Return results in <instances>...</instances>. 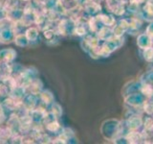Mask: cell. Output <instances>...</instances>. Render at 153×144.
Listing matches in <instances>:
<instances>
[{
	"mask_svg": "<svg viewBox=\"0 0 153 144\" xmlns=\"http://www.w3.org/2000/svg\"><path fill=\"white\" fill-rule=\"evenodd\" d=\"M37 101H39V99H38V95L33 94V93H27L25 96H24V98L22 99L21 104L27 110H32L37 107Z\"/></svg>",
	"mask_w": 153,
	"mask_h": 144,
	"instance_id": "1",
	"label": "cell"
},
{
	"mask_svg": "<svg viewBox=\"0 0 153 144\" xmlns=\"http://www.w3.org/2000/svg\"><path fill=\"white\" fill-rule=\"evenodd\" d=\"M16 37V33L13 31V26L5 27L0 30V42L1 43H9L13 40Z\"/></svg>",
	"mask_w": 153,
	"mask_h": 144,
	"instance_id": "2",
	"label": "cell"
},
{
	"mask_svg": "<svg viewBox=\"0 0 153 144\" xmlns=\"http://www.w3.org/2000/svg\"><path fill=\"white\" fill-rule=\"evenodd\" d=\"M16 57V52L13 49H4L0 51V62L1 64H10Z\"/></svg>",
	"mask_w": 153,
	"mask_h": 144,
	"instance_id": "3",
	"label": "cell"
},
{
	"mask_svg": "<svg viewBox=\"0 0 153 144\" xmlns=\"http://www.w3.org/2000/svg\"><path fill=\"white\" fill-rule=\"evenodd\" d=\"M42 86H43L42 82L36 78L33 81H32L31 83L26 86V90H29V93H33V94L38 95L41 92Z\"/></svg>",
	"mask_w": 153,
	"mask_h": 144,
	"instance_id": "4",
	"label": "cell"
},
{
	"mask_svg": "<svg viewBox=\"0 0 153 144\" xmlns=\"http://www.w3.org/2000/svg\"><path fill=\"white\" fill-rule=\"evenodd\" d=\"M38 99H39V101H41V102L46 106L54 103L53 102V101H54V96H53V94L50 92L49 90L41 91V92L38 94Z\"/></svg>",
	"mask_w": 153,
	"mask_h": 144,
	"instance_id": "5",
	"label": "cell"
},
{
	"mask_svg": "<svg viewBox=\"0 0 153 144\" xmlns=\"http://www.w3.org/2000/svg\"><path fill=\"white\" fill-rule=\"evenodd\" d=\"M13 41L19 47H25L29 44V40L27 37L25 36V34H21V33L16 34L13 38Z\"/></svg>",
	"mask_w": 153,
	"mask_h": 144,
	"instance_id": "6",
	"label": "cell"
},
{
	"mask_svg": "<svg viewBox=\"0 0 153 144\" xmlns=\"http://www.w3.org/2000/svg\"><path fill=\"white\" fill-rule=\"evenodd\" d=\"M25 36L27 37L29 42L37 40V38H38V30H37V28H36V27L28 28L27 30H26V32H25Z\"/></svg>",
	"mask_w": 153,
	"mask_h": 144,
	"instance_id": "7",
	"label": "cell"
},
{
	"mask_svg": "<svg viewBox=\"0 0 153 144\" xmlns=\"http://www.w3.org/2000/svg\"><path fill=\"white\" fill-rule=\"evenodd\" d=\"M51 113L54 115L55 117L59 116V115L61 113V110H60L59 106L57 105V104H55V103L51 104Z\"/></svg>",
	"mask_w": 153,
	"mask_h": 144,
	"instance_id": "8",
	"label": "cell"
},
{
	"mask_svg": "<svg viewBox=\"0 0 153 144\" xmlns=\"http://www.w3.org/2000/svg\"><path fill=\"white\" fill-rule=\"evenodd\" d=\"M19 1H24V2H28L29 0H19Z\"/></svg>",
	"mask_w": 153,
	"mask_h": 144,
	"instance_id": "9",
	"label": "cell"
}]
</instances>
